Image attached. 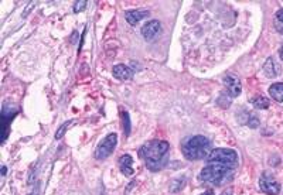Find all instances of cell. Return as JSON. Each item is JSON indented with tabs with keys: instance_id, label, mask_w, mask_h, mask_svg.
Returning a JSON list of instances; mask_svg holds the SVG:
<instances>
[{
	"instance_id": "6da1fadb",
	"label": "cell",
	"mask_w": 283,
	"mask_h": 195,
	"mask_svg": "<svg viewBox=\"0 0 283 195\" xmlns=\"http://www.w3.org/2000/svg\"><path fill=\"white\" fill-rule=\"evenodd\" d=\"M170 144L164 140H150L139 149V157L145 161L150 171L157 173L166 167L169 161Z\"/></svg>"
},
{
	"instance_id": "2e32d148",
	"label": "cell",
	"mask_w": 283,
	"mask_h": 195,
	"mask_svg": "<svg viewBox=\"0 0 283 195\" xmlns=\"http://www.w3.org/2000/svg\"><path fill=\"white\" fill-rule=\"evenodd\" d=\"M184 184H186V178H184V177H180V178L173 180V181L170 182V193H178V191H181L183 187H184Z\"/></svg>"
},
{
	"instance_id": "cb8c5ba5",
	"label": "cell",
	"mask_w": 283,
	"mask_h": 195,
	"mask_svg": "<svg viewBox=\"0 0 283 195\" xmlns=\"http://www.w3.org/2000/svg\"><path fill=\"white\" fill-rule=\"evenodd\" d=\"M6 173H7V169L3 166V167H1V175H6Z\"/></svg>"
},
{
	"instance_id": "277c9868",
	"label": "cell",
	"mask_w": 283,
	"mask_h": 195,
	"mask_svg": "<svg viewBox=\"0 0 283 195\" xmlns=\"http://www.w3.org/2000/svg\"><path fill=\"white\" fill-rule=\"evenodd\" d=\"M207 160L208 163H218L232 169H237L238 166V154L235 150H231V149H216L207 157Z\"/></svg>"
},
{
	"instance_id": "44dd1931",
	"label": "cell",
	"mask_w": 283,
	"mask_h": 195,
	"mask_svg": "<svg viewBox=\"0 0 283 195\" xmlns=\"http://www.w3.org/2000/svg\"><path fill=\"white\" fill-rule=\"evenodd\" d=\"M87 4H88V1L87 0H81V1H75V4H74V12L75 13H78V12H82L85 7H87Z\"/></svg>"
},
{
	"instance_id": "8fae6325",
	"label": "cell",
	"mask_w": 283,
	"mask_h": 195,
	"mask_svg": "<svg viewBox=\"0 0 283 195\" xmlns=\"http://www.w3.org/2000/svg\"><path fill=\"white\" fill-rule=\"evenodd\" d=\"M149 16V10H143V9H137V10H129L125 13V19L131 26H136L140 20H143L145 17Z\"/></svg>"
},
{
	"instance_id": "30bf717a",
	"label": "cell",
	"mask_w": 283,
	"mask_h": 195,
	"mask_svg": "<svg viewBox=\"0 0 283 195\" xmlns=\"http://www.w3.org/2000/svg\"><path fill=\"white\" fill-rule=\"evenodd\" d=\"M112 74L113 77L119 81H129L133 78V71L128 66V65L118 64L112 68Z\"/></svg>"
},
{
	"instance_id": "4fadbf2b",
	"label": "cell",
	"mask_w": 283,
	"mask_h": 195,
	"mask_svg": "<svg viewBox=\"0 0 283 195\" xmlns=\"http://www.w3.org/2000/svg\"><path fill=\"white\" fill-rule=\"evenodd\" d=\"M263 74L268 77V78H276L279 74H281V68L279 65L276 64V61L270 57L266 60V63L263 65Z\"/></svg>"
},
{
	"instance_id": "5b68a950",
	"label": "cell",
	"mask_w": 283,
	"mask_h": 195,
	"mask_svg": "<svg viewBox=\"0 0 283 195\" xmlns=\"http://www.w3.org/2000/svg\"><path fill=\"white\" fill-rule=\"evenodd\" d=\"M116 144H118V134H116V133L108 134L101 143L98 144V147H96V150H95V158H96V160H105V158H108V157L113 153Z\"/></svg>"
},
{
	"instance_id": "3957f363",
	"label": "cell",
	"mask_w": 283,
	"mask_h": 195,
	"mask_svg": "<svg viewBox=\"0 0 283 195\" xmlns=\"http://www.w3.org/2000/svg\"><path fill=\"white\" fill-rule=\"evenodd\" d=\"M234 171H235V169L224 166V164L208 163L201 170L198 180L207 182V184H213V185H222V184L229 182L234 178Z\"/></svg>"
},
{
	"instance_id": "d4e9b609",
	"label": "cell",
	"mask_w": 283,
	"mask_h": 195,
	"mask_svg": "<svg viewBox=\"0 0 283 195\" xmlns=\"http://www.w3.org/2000/svg\"><path fill=\"white\" fill-rule=\"evenodd\" d=\"M279 55H281V58H282V61H283V45L281 47V50H279Z\"/></svg>"
},
{
	"instance_id": "9a60e30c",
	"label": "cell",
	"mask_w": 283,
	"mask_h": 195,
	"mask_svg": "<svg viewBox=\"0 0 283 195\" xmlns=\"http://www.w3.org/2000/svg\"><path fill=\"white\" fill-rule=\"evenodd\" d=\"M251 104L255 106L256 109H268L269 108V99L265 98V96H255L251 99Z\"/></svg>"
},
{
	"instance_id": "7c38bea8",
	"label": "cell",
	"mask_w": 283,
	"mask_h": 195,
	"mask_svg": "<svg viewBox=\"0 0 283 195\" xmlns=\"http://www.w3.org/2000/svg\"><path fill=\"white\" fill-rule=\"evenodd\" d=\"M132 164H133V158H132V156H129V154H123V156L119 158V169H121L123 175H126V177H132V175H133L135 171H133Z\"/></svg>"
},
{
	"instance_id": "d6986e66",
	"label": "cell",
	"mask_w": 283,
	"mask_h": 195,
	"mask_svg": "<svg viewBox=\"0 0 283 195\" xmlns=\"http://www.w3.org/2000/svg\"><path fill=\"white\" fill-rule=\"evenodd\" d=\"M72 125V120H68L65 123H63L61 126H60V129L55 131V139L58 140V139H63L64 137V134H65V131L68 130V128Z\"/></svg>"
},
{
	"instance_id": "52a82bcc",
	"label": "cell",
	"mask_w": 283,
	"mask_h": 195,
	"mask_svg": "<svg viewBox=\"0 0 283 195\" xmlns=\"http://www.w3.org/2000/svg\"><path fill=\"white\" fill-rule=\"evenodd\" d=\"M222 82H224V87L227 88V92L231 98H237L241 95V91H242V87H241V81L238 77L232 75V74H227L224 78H222Z\"/></svg>"
},
{
	"instance_id": "ac0fdd59",
	"label": "cell",
	"mask_w": 283,
	"mask_h": 195,
	"mask_svg": "<svg viewBox=\"0 0 283 195\" xmlns=\"http://www.w3.org/2000/svg\"><path fill=\"white\" fill-rule=\"evenodd\" d=\"M275 28L278 30L279 34L283 36V10H278L275 16Z\"/></svg>"
},
{
	"instance_id": "ffe728a7",
	"label": "cell",
	"mask_w": 283,
	"mask_h": 195,
	"mask_svg": "<svg viewBox=\"0 0 283 195\" xmlns=\"http://www.w3.org/2000/svg\"><path fill=\"white\" fill-rule=\"evenodd\" d=\"M248 116V120H246V125L249 126V128H252V129H255L259 126V119L254 115V113H248L246 115Z\"/></svg>"
},
{
	"instance_id": "e0dca14e",
	"label": "cell",
	"mask_w": 283,
	"mask_h": 195,
	"mask_svg": "<svg viewBox=\"0 0 283 195\" xmlns=\"http://www.w3.org/2000/svg\"><path fill=\"white\" fill-rule=\"evenodd\" d=\"M122 123H123V133L125 136H129L131 134V117L128 112H122Z\"/></svg>"
},
{
	"instance_id": "9c48e42d",
	"label": "cell",
	"mask_w": 283,
	"mask_h": 195,
	"mask_svg": "<svg viewBox=\"0 0 283 195\" xmlns=\"http://www.w3.org/2000/svg\"><path fill=\"white\" fill-rule=\"evenodd\" d=\"M16 112H17V110H13V112H12V109H9V106H7V105H4V106H3V110H1L3 139H1V143H4V142H6V139H7V134H9V125H10V122H12V119H13V115H16Z\"/></svg>"
},
{
	"instance_id": "8992f818",
	"label": "cell",
	"mask_w": 283,
	"mask_h": 195,
	"mask_svg": "<svg viewBox=\"0 0 283 195\" xmlns=\"http://www.w3.org/2000/svg\"><path fill=\"white\" fill-rule=\"evenodd\" d=\"M259 188L262 193L268 195H278L281 193V184L270 173L262 174V177L259 178Z\"/></svg>"
},
{
	"instance_id": "7402d4cb",
	"label": "cell",
	"mask_w": 283,
	"mask_h": 195,
	"mask_svg": "<svg viewBox=\"0 0 283 195\" xmlns=\"http://www.w3.org/2000/svg\"><path fill=\"white\" fill-rule=\"evenodd\" d=\"M221 195H234V188H232V187H228L227 190L222 191V194Z\"/></svg>"
},
{
	"instance_id": "603a6c76",
	"label": "cell",
	"mask_w": 283,
	"mask_h": 195,
	"mask_svg": "<svg viewBox=\"0 0 283 195\" xmlns=\"http://www.w3.org/2000/svg\"><path fill=\"white\" fill-rule=\"evenodd\" d=\"M201 195H216V194H214V191H213V190H208V191H205V193H202Z\"/></svg>"
},
{
	"instance_id": "ba28073f",
	"label": "cell",
	"mask_w": 283,
	"mask_h": 195,
	"mask_svg": "<svg viewBox=\"0 0 283 195\" xmlns=\"http://www.w3.org/2000/svg\"><path fill=\"white\" fill-rule=\"evenodd\" d=\"M162 33V24L159 20H150L142 27V36L146 41H153Z\"/></svg>"
},
{
	"instance_id": "7a4b0ae2",
	"label": "cell",
	"mask_w": 283,
	"mask_h": 195,
	"mask_svg": "<svg viewBox=\"0 0 283 195\" xmlns=\"http://www.w3.org/2000/svg\"><path fill=\"white\" fill-rule=\"evenodd\" d=\"M181 152L187 160L196 161V160H202L211 154L213 152V143L210 139L204 136H190L184 139L181 144Z\"/></svg>"
},
{
	"instance_id": "5bb4252c",
	"label": "cell",
	"mask_w": 283,
	"mask_h": 195,
	"mask_svg": "<svg viewBox=\"0 0 283 195\" xmlns=\"http://www.w3.org/2000/svg\"><path fill=\"white\" fill-rule=\"evenodd\" d=\"M269 95L276 102H283V84H273L269 88Z\"/></svg>"
}]
</instances>
